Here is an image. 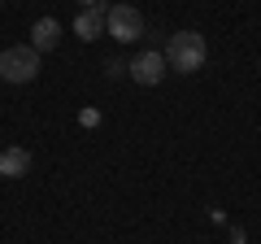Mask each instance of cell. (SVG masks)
<instances>
[{
    "instance_id": "obj_6",
    "label": "cell",
    "mask_w": 261,
    "mask_h": 244,
    "mask_svg": "<svg viewBox=\"0 0 261 244\" xmlns=\"http://www.w3.org/2000/svg\"><path fill=\"white\" fill-rule=\"evenodd\" d=\"M31 170V153L9 144V149H0V179H22Z\"/></svg>"
},
{
    "instance_id": "obj_4",
    "label": "cell",
    "mask_w": 261,
    "mask_h": 244,
    "mask_svg": "<svg viewBox=\"0 0 261 244\" xmlns=\"http://www.w3.org/2000/svg\"><path fill=\"white\" fill-rule=\"evenodd\" d=\"M126 75H130V83H140V87L161 83V79H166V53H140L126 66Z\"/></svg>"
},
{
    "instance_id": "obj_5",
    "label": "cell",
    "mask_w": 261,
    "mask_h": 244,
    "mask_svg": "<svg viewBox=\"0 0 261 244\" xmlns=\"http://www.w3.org/2000/svg\"><path fill=\"white\" fill-rule=\"evenodd\" d=\"M57 44H61V22L39 18L35 27H31V48H35V53H53Z\"/></svg>"
},
{
    "instance_id": "obj_8",
    "label": "cell",
    "mask_w": 261,
    "mask_h": 244,
    "mask_svg": "<svg viewBox=\"0 0 261 244\" xmlns=\"http://www.w3.org/2000/svg\"><path fill=\"white\" fill-rule=\"evenodd\" d=\"M83 9H105V0H79Z\"/></svg>"
},
{
    "instance_id": "obj_3",
    "label": "cell",
    "mask_w": 261,
    "mask_h": 244,
    "mask_svg": "<svg viewBox=\"0 0 261 244\" xmlns=\"http://www.w3.org/2000/svg\"><path fill=\"white\" fill-rule=\"evenodd\" d=\"M105 31H109L118 44H135V39H144V13L135 9V5H109Z\"/></svg>"
},
{
    "instance_id": "obj_7",
    "label": "cell",
    "mask_w": 261,
    "mask_h": 244,
    "mask_svg": "<svg viewBox=\"0 0 261 244\" xmlns=\"http://www.w3.org/2000/svg\"><path fill=\"white\" fill-rule=\"evenodd\" d=\"M105 13H109V9H83L74 18V35L87 39V44H92L96 35H105Z\"/></svg>"
},
{
    "instance_id": "obj_9",
    "label": "cell",
    "mask_w": 261,
    "mask_h": 244,
    "mask_svg": "<svg viewBox=\"0 0 261 244\" xmlns=\"http://www.w3.org/2000/svg\"><path fill=\"white\" fill-rule=\"evenodd\" d=\"M0 5H5V0H0Z\"/></svg>"
},
{
    "instance_id": "obj_1",
    "label": "cell",
    "mask_w": 261,
    "mask_h": 244,
    "mask_svg": "<svg viewBox=\"0 0 261 244\" xmlns=\"http://www.w3.org/2000/svg\"><path fill=\"white\" fill-rule=\"evenodd\" d=\"M205 57H209V48H205L200 31H178L166 44V66L178 70V75H196V70L205 66Z\"/></svg>"
},
{
    "instance_id": "obj_2",
    "label": "cell",
    "mask_w": 261,
    "mask_h": 244,
    "mask_svg": "<svg viewBox=\"0 0 261 244\" xmlns=\"http://www.w3.org/2000/svg\"><path fill=\"white\" fill-rule=\"evenodd\" d=\"M39 75V53L31 44H13L0 53V79L5 83H31Z\"/></svg>"
}]
</instances>
